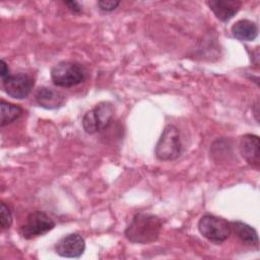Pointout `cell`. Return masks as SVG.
<instances>
[{
    "label": "cell",
    "mask_w": 260,
    "mask_h": 260,
    "mask_svg": "<svg viewBox=\"0 0 260 260\" xmlns=\"http://www.w3.org/2000/svg\"><path fill=\"white\" fill-rule=\"evenodd\" d=\"M5 92L16 100L27 98L34 87V79L25 73H17L9 75L2 80Z\"/></svg>",
    "instance_id": "obj_7"
},
{
    "label": "cell",
    "mask_w": 260,
    "mask_h": 260,
    "mask_svg": "<svg viewBox=\"0 0 260 260\" xmlns=\"http://www.w3.org/2000/svg\"><path fill=\"white\" fill-rule=\"evenodd\" d=\"M182 149L179 129L174 125H167L155 144V156L159 160H174L182 154Z\"/></svg>",
    "instance_id": "obj_3"
},
{
    "label": "cell",
    "mask_w": 260,
    "mask_h": 260,
    "mask_svg": "<svg viewBox=\"0 0 260 260\" xmlns=\"http://www.w3.org/2000/svg\"><path fill=\"white\" fill-rule=\"evenodd\" d=\"M35 98L37 104L47 110H56L65 104V95L62 92L47 86L40 87Z\"/></svg>",
    "instance_id": "obj_11"
},
{
    "label": "cell",
    "mask_w": 260,
    "mask_h": 260,
    "mask_svg": "<svg viewBox=\"0 0 260 260\" xmlns=\"http://www.w3.org/2000/svg\"><path fill=\"white\" fill-rule=\"evenodd\" d=\"M232 233H234L245 245L254 246L255 248H258L259 246V240H258V234L256 230L240 220L230 221Z\"/></svg>",
    "instance_id": "obj_12"
},
{
    "label": "cell",
    "mask_w": 260,
    "mask_h": 260,
    "mask_svg": "<svg viewBox=\"0 0 260 260\" xmlns=\"http://www.w3.org/2000/svg\"><path fill=\"white\" fill-rule=\"evenodd\" d=\"M231 31L237 40L251 42L258 36V25L252 20L241 19L233 24Z\"/></svg>",
    "instance_id": "obj_13"
},
{
    "label": "cell",
    "mask_w": 260,
    "mask_h": 260,
    "mask_svg": "<svg viewBox=\"0 0 260 260\" xmlns=\"http://www.w3.org/2000/svg\"><path fill=\"white\" fill-rule=\"evenodd\" d=\"M114 109L111 103H99L93 109L85 113L82 118L83 130L88 134H95L106 130L112 123Z\"/></svg>",
    "instance_id": "obj_4"
},
{
    "label": "cell",
    "mask_w": 260,
    "mask_h": 260,
    "mask_svg": "<svg viewBox=\"0 0 260 260\" xmlns=\"http://www.w3.org/2000/svg\"><path fill=\"white\" fill-rule=\"evenodd\" d=\"M198 231L205 239L214 244L223 243L232 235L230 221L212 214L201 216L198 221Z\"/></svg>",
    "instance_id": "obj_5"
},
{
    "label": "cell",
    "mask_w": 260,
    "mask_h": 260,
    "mask_svg": "<svg viewBox=\"0 0 260 260\" xmlns=\"http://www.w3.org/2000/svg\"><path fill=\"white\" fill-rule=\"evenodd\" d=\"M85 250V241L79 234H68L55 245L56 253L65 258H79Z\"/></svg>",
    "instance_id": "obj_8"
},
{
    "label": "cell",
    "mask_w": 260,
    "mask_h": 260,
    "mask_svg": "<svg viewBox=\"0 0 260 260\" xmlns=\"http://www.w3.org/2000/svg\"><path fill=\"white\" fill-rule=\"evenodd\" d=\"M87 69L76 61H61L51 69V78L59 87H72L87 78Z\"/></svg>",
    "instance_id": "obj_2"
},
{
    "label": "cell",
    "mask_w": 260,
    "mask_h": 260,
    "mask_svg": "<svg viewBox=\"0 0 260 260\" xmlns=\"http://www.w3.org/2000/svg\"><path fill=\"white\" fill-rule=\"evenodd\" d=\"M12 213L10 208L5 202H1L0 205V225L1 230L5 231L8 230L12 224Z\"/></svg>",
    "instance_id": "obj_15"
},
{
    "label": "cell",
    "mask_w": 260,
    "mask_h": 260,
    "mask_svg": "<svg viewBox=\"0 0 260 260\" xmlns=\"http://www.w3.org/2000/svg\"><path fill=\"white\" fill-rule=\"evenodd\" d=\"M120 4V1L114 0H100L98 1V6L100 10L104 12H112L114 11Z\"/></svg>",
    "instance_id": "obj_16"
},
{
    "label": "cell",
    "mask_w": 260,
    "mask_h": 260,
    "mask_svg": "<svg viewBox=\"0 0 260 260\" xmlns=\"http://www.w3.org/2000/svg\"><path fill=\"white\" fill-rule=\"evenodd\" d=\"M55 221L44 211L30 212L19 226V234L25 240L42 237L55 228Z\"/></svg>",
    "instance_id": "obj_6"
},
{
    "label": "cell",
    "mask_w": 260,
    "mask_h": 260,
    "mask_svg": "<svg viewBox=\"0 0 260 260\" xmlns=\"http://www.w3.org/2000/svg\"><path fill=\"white\" fill-rule=\"evenodd\" d=\"M64 4L68 7V9L72 13H80L81 12V6L77 1H64Z\"/></svg>",
    "instance_id": "obj_17"
},
{
    "label": "cell",
    "mask_w": 260,
    "mask_h": 260,
    "mask_svg": "<svg viewBox=\"0 0 260 260\" xmlns=\"http://www.w3.org/2000/svg\"><path fill=\"white\" fill-rule=\"evenodd\" d=\"M240 152L245 160L252 167L259 169L260 151L259 137L255 134H245L240 139Z\"/></svg>",
    "instance_id": "obj_9"
},
{
    "label": "cell",
    "mask_w": 260,
    "mask_h": 260,
    "mask_svg": "<svg viewBox=\"0 0 260 260\" xmlns=\"http://www.w3.org/2000/svg\"><path fill=\"white\" fill-rule=\"evenodd\" d=\"M0 110H1V119H0L1 127H4L14 122L22 114V109L18 105H14V104L5 102L3 100L0 103Z\"/></svg>",
    "instance_id": "obj_14"
},
{
    "label": "cell",
    "mask_w": 260,
    "mask_h": 260,
    "mask_svg": "<svg viewBox=\"0 0 260 260\" xmlns=\"http://www.w3.org/2000/svg\"><path fill=\"white\" fill-rule=\"evenodd\" d=\"M161 228L162 222L157 215L142 211L132 217L124 235L133 244H150L158 239Z\"/></svg>",
    "instance_id": "obj_1"
},
{
    "label": "cell",
    "mask_w": 260,
    "mask_h": 260,
    "mask_svg": "<svg viewBox=\"0 0 260 260\" xmlns=\"http://www.w3.org/2000/svg\"><path fill=\"white\" fill-rule=\"evenodd\" d=\"M0 75H1V79L4 80L5 78H7L10 73H9V68L8 65L6 64V62L4 60H1V69H0Z\"/></svg>",
    "instance_id": "obj_18"
},
{
    "label": "cell",
    "mask_w": 260,
    "mask_h": 260,
    "mask_svg": "<svg viewBox=\"0 0 260 260\" xmlns=\"http://www.w3.org/2000/svg\"><path fill=\"white\" fill-rule=\"evenodd\" d=\"M217 19L226 22L240 10L242 2L239 0H209L206 2Z\"/></svg>",
    "instance_id": "obj_10"
}]
</instances>
